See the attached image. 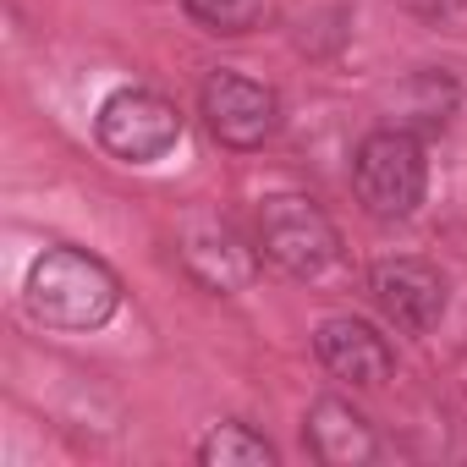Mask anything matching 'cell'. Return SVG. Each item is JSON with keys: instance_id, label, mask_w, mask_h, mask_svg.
<instances>
[{"instance_id": "1", "label": "cell", "mask_w": 467, "mask_h": 467, "mask_svg": "<svg viewBox=\"0 0 467 467\" xmlns=\"http://www.w3.org/2000/svg\"><path fill=\"white\" fill-rule=\"evenodd\" d=\"M23 303L39 325L56 330H99L116 303H121V281L105 259L83 254V248H45L28 270Z\"/></svg>"}, {"instance_id": "2", "label": "cell", "mask_w": 467, "mask_h": 467, "mask_svg": "<svg viewBox=\"0 0 467 467\" xmlns=\"http://www.w3.org/2000/svg\"><path fill=\"white\" fill-rule=\"evenodd\" d=\"M352 187L363 198L368 214L379 220H407L423 192H429V160H423V143L407 132V127H379L358 143V160H352Z\"/></svg>"}, {"instance_id": "3", "label": "cell", "mask_w": 467, "mask_h": 467, "mask_svg": "<svg viewBox=\"0 0 467 467\" xmlns=\"http://www.w3.org/2000/svg\"><path fill=\"white\" fill-rule=\"evenodd\" d=\"M259 248H265V259L281 265L286 275L314 281V275H325V270L336 265L341 237H336L330 214H325L314 198H303V192H275V198H265V209H259Z\"/></svg>"}, {"instance_id": "4", "label": "cell", "mask_w": 467, "mask_h": 467, "mask_svg": "<svg viewBox=\"0 0 467 467\" xmlns=\"http://www.w3.org/2000/svg\"><path fill=\"white\" fill-rule=\"evenodd\" d=\"M176 138H182V116L154 88H121L99 105V143L127 165H149L171 154Z\"/></svg>"}, {"instance_id": "5", "label": "cell", "mask_w": 467, "mask_h": 467, "mask_svg": "<svg viewBox=\"0 0 467 467\" xmlns=\"http://www.w3.org/2000/svg\"><path fill=\"white\" fill-rule=\"evenodd\" d=\"M203 121L225 149H259L281 127V99L243 72H214L203 83Z\"/></svg>"}, {"instance_id": "6", "label": "cell", "mask_w": 467, "mask_h": 467, "mask_svg": "<svg viewBox=\"0 0 467 467\" xmlns=\"http://www.w3.org/2000/svg\"><path fill=\"white\" fill-rule=\"evenodd\" d=\"M368 292H374L379 314L396 330H407V336H429L440 325V314H445V281L423 259H385V265H374Z\"/></svg>"}, {"instance_id": "7", "label": "cell", "mask_w": 467, "mask_h": 467, "mask_svg": "<svg viewBox=\"0 0 467 467\" xmlns=\"http://www.w3.org/2000/svg\"><path fill=\"white\" fill-rule=\"evenodd\" d=\"M176 254H182L187 275H192L198 286L220 292V297H225V292H243V286L254 281V270H259L254 248H248L225 220H209V214H198V220L182 225Z\"/></svg>"}, {"instance_id": "8", "label": "cell", "mask_w": 467, "mask_h": 467, "mask_svg": "<svg viewBox=\"0 0 467 467\" xmlns=\"http://www.w3.org/2000/svg\"><path fill=\"white\" fill-rule=\"evenodd\" d=\"M314 347H319V363L336 379H347V385L374 390V385H385L396 374V358H390L385 336H374L363 319H325L319 336H314Z\"/></svg>"}, {"instance_id": "9", "label": "cell", "mask_w": 467, "mask_h": 467, "mask_svg": "<svg viewBox=\"0 0 467 467\" xmlns=\"http://www.w3.org/2000/svg\"><path fill=\"white\" fill-rule=\"evenodd\" d=\"M303 434H308V451H314L325 467H358V462L374 456V429H368V418H363L352 401H341V396H319V401L308 407Z\"/></svg>"}, {"instance_id": "10", "label": "cell", "mask_w": 467, "mask_h": 467, "mask_svg": "<svg viewBox=\"0 0 467 467\" xmlns=\"http://www.w3.org/2000/svg\"><path fill=\"white\" fill-rule=\"evenodd\" d=\"M198 462L203 467H275V445L265 434H254L248 423H220L203 434Z\"/></svg>"}, {"instance_id": "11", "label": "cell", "mask_w": 467, "mask_h": 467, "mask_svg": "<svg viewBox=\"0 0 467 467\" xmlns=\"http://www.w3.org/2000/svg\"><path fill=\"white\" fill-rule=\"evenodd\" d=\"M209 34H248L265 17V0H182Z\"/></svg>"}, {"instance_id": "12", "label": "cell", "mask_w": 467, "mask_h": 467, "mask_svg": "<svg viewBox=\"0 0 467 467\" xmlns=\"http://www.w3.org/2000/svg\"><path fill=\"white\" fill-rule=\"evenodd\" d=\"M412 12H423V17H445V12H456L462 0H407Z\"/></svg>"}]
</instances>
